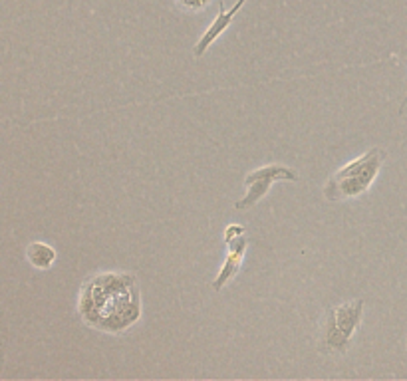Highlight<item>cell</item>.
I'll list each match as a JSON object with an SVG mask.
<instances>
[{
  "label": "cell",
  "instance_id": "1",
  "mask_svg": "<svg viewBox=\"0 0 407 381\" xmlns=\"http://www.w3.org/2000/svg\"><path fill=\"white\" fill-rule=\"evenodd\" d=\"M84 324L103 333L127 332L141 318V294L134 274L99 272L90 276L78 298Z\"/></svg>",
  "mask_w": 407,
  "mask_h": 381
},
{
  "label": "cell",
  "instance_id": "2",
  "mask_svg": "<svg viewBox=\"0 0 407 381\" xmlns=\"http://www.w3.org/2000/svg\"><path fill=\"white\" fill-rule=\"evenodd\" d=\"M383 163H385V151L380 148H371L368 153H364L358 159L350 161L342 169L334 173L324 183V197L328 201L359 197L376 181L378 173L382 171Z\"/></svg>",
  "mask_w": 407,
  "mask_h": 381
},
{
  "label": "cell",
  "instance_id": "3",
  "mask_svg": "<svg viewBox=\"0 0 407 381\" xmlns=\"http://www.w3.org/2000/svg\"><path fill=\"white\" fill-rule=\"evenodd\" d=\"M364 316V300L344 302L326 314L322 328V350L332 354H345L354 333L358 332Z\"/></svg>",
  "mask_w": 407,
  "mask_h": 381
},
{
  "label": "cell",
  "instance_id": "4",
  "mask_svg": "<svg viewBox=\"0 0 407 381\" xmlns=\"http://www.w3.org/2000/svg\"><path fill=\"white\" fill-rule=\"evenodd\" d=\"M274 181H292V183H297L298 173L294 169H290V167H286V165H280V163L264 165V167L250 171L245 177L247 193L241 201H236L235 209L247 210L250 207H255L260 199L266 197V193H269V189H271Z\"/></svg>",
  "mask_w": 407,
  "mask_h": 381
},
{
  "label": "cell",
  "instance_id": "5",
  "mask_svg": "<svg viewBox=\"0 0 407 381\" xmlns=\"http://www.w3.org/2000/svg\"><path fill=\"white\" fill-rule=\"evenodd\" d=\"M245 4H247V0H238V2H235V4L229 8V10L222 6V2L219 4V14H217V18L213 20V24L203 32V36L199 38V42L195 44V50H193L195 58H201V56L213 46V42H217L222 32H227V28L235 22V16L243 10Z\"/></svg>",
  "mask_w": 407,
  "mask_h": 381
},
{
  "label": "cell",
  "instance_id": "6",
  "mask_svg": "<svg viewBox=\"0 0 407 381\" xmlns=\"http://www.w3.org/2000/svg\"><path fill=\"white\" fill-rule=\"evenodd\" d=\"M247 248L248 238L245 234L227 245V260L222 262L221 271L217 274V278L213 280V290L215 292H221L222 288L238 274L241 266H243V260H245V254H247Z\"/></svg>",
  "mask_w": 407,
  "mask_h": 381
},
{
  "label": "cell",
  "instance_id": "7",
  "mask_svg": "<svg viewBox=\"0 0 407 381\" xmlns=\"http://www.w3.org/2000/svg\"><path fill=\"white\" fill-rule=\"evenodd\" d=\"M58 259L56 248L48 243L34 240L26 246V260L36 268V271H50L54 266V262Z\"/></svg>",
  "mask_w": 407,
  "mask_h": 381
},
{
  "label": "cell",
  "instance_id": "8",
  "mask_svg": "<svg viewBox=\"0 0 407 381\" xmlns=\"http://www.w3.org/2000/svg\"><path fill=\"white\" fill-rule=\"evenodd\" d=\"M213 0H175V4L179 8H183L185 13H201L205 8H209Z\"/></svg>",
  "mask_w": 407,
  "mask_h": 381
},
{
  "label": "cell",
  "instance_id": "9",
  "mask_svg": "<svg viewBox=\"0 0 407 381\" xmlns=\"http://www.w3.org/2000/svg\"><path fill=\"white\" fill-rule=\"evenodd\" d=\"M243 234H245V227H238V224H229V227L224 229V234H222V238H224V245L233 243L235 238L243 236Z\"/></svg>",
  "mask_w": 407,
  "mask_h": 381
},
{
  "label": "cell",
  "instance_id": "10",
  "mask_svg": "<svg viewBox=\"0 0 407 381\" xmlns=\"http://www.w3.org/2000/svg\"><path fill=\"white\" fill-rule=\"evenodd\" d=\"M406 106H407V96H406V99H404V103H401V108H399V111H397L399 115L404 113V110H406Z\"/></svg>",
  "mask_w": 407,
  "mask_h": 381
}]
</instances>
